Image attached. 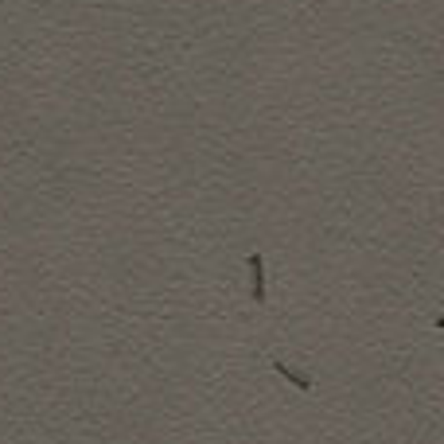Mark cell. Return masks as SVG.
Masks as SVG:
<instances>
[{
	"mask_svg": "<svg viewBox=\"0 0 444 444\" xmlns=\"http://www.w3.org/2000/svg\"><path fill=\"white\" fill-rule=\"evenodd\" d=\"M245 265H250V296H253V304H265V261H261V253H250Z\"/></svg>",
	"mask_w": 444,
	"mask_h": 444,
	"instance_id": "cell-1",
	"label": "cell"
},
{
	"mask_svg": "<svg viewBox=\"0 0 444 444\" xmlns=\"http://www.w3.org/2000/svg\"><path fill=\"white\" fill-rule=\"evenodd\" d=\"M273 366H277V374H285V378H289L296 390H312V378H308V374H300V370L285 366V363H273Z\"/></svg>",
	"mask_w": 444,
	"mask_h": 444,
	"instance_id": "cell-2",
	"label": "cell"
}]
</instances>
